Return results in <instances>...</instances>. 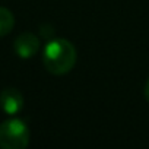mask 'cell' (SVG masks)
Listing matches in <instances>:
<instances>
[{"label": "cell", "instance_id": "277c9868", "mask_svg": "<svg viewBox=\"0 0 149 149\" xmlns=\"http://www.w3.org/2000/svg\"><path fill=\"white\" fill-rule=\"evenodd\" d=\"M0 107L9 116L18 114L24 108V97L21 91H18L16 88L3 89L0 94Z\"/></svg>", "mask_w": 149, "mask_h": 149}, {"label": "cell", "instance_id": "7a4b0ae2", "mask_svg": "<svg viewBox=\"0 0 149 149\" xmlns=\"http://www.w3.org/2000/svg\"><path fill=\"white\" fill-rule=\"evenodd\" d=\"M29 143V129L19 118H9L0 124V148L25 149Z\"/></svg>", "mask_w": 149, "mask_h": 149}, {"label": "cell", "instance_id": "8992f818", "mask_svg": "<svg viewBox=\"0 0 149 149\" xmlns=\"http://www.w3.org/2000/svg\"><path fill=\"white\" fill-rule=\"evenodd\" d=\"M145 98H146V101L149 102V78H148L146 85H145Z\"/></svg>", "mask_w": 149, "mask_h": 149}, {"label": "cell", "instance_id": "3957f363", "mask_svg": "<svg viewBox=\"0 0 149 149\" xmlns=\"http://www.w3.org/2000/svg\"><path fill=\"white\" fill-rule=\"evenodd\" d=\"M13 48L21 58H31L40 50V40L32 32H24L15 40Z\"/></svg>", "mask_w": 149, "mask_h": 149}, {"label": "cell", "instance_id": "5b68a950", "mask_svg": "<svg viewBox=\"0 0 149 149\" xmlns=\"http://www.w3.org/2000/svg\"><path fill=\"white\" fill-rule=\"evenodd\" d=\"M15 26V18L6 8H0V37L8 35Z\"/></svg>", "mask_w": 149, "mask_h": 149}, {"label": "cell", "instance_id": "6da1fadb", "mask_svg": "<svg viewBox=\"0 0 149 149\" xmlns=\"http://www.w3.org/2000/svg\"><path fill=\"white\" fill-rule=\"evenodd\" d=\"M76 48L74 45L63 38L51 40L42 53V63L51 74H66L76 64Z\"/></svg>", "mask_w": 149, "mask_h": 149}]
</instances>
